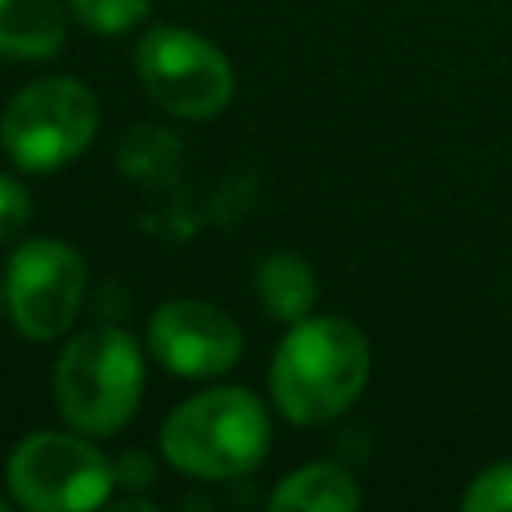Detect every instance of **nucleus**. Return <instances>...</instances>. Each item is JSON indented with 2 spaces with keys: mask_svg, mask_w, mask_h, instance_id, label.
I'll return each mask as SVG.
<instances>
[{
  "mask_svg": "<svg viewBox=\"0 0 512 512\" xmlns=\"http://www.w3.org/2000/svg\"><path fill=\"white\" fill-rule=\"evenodd\" d=\"M372 376V344L348 316H304L288 324L268 364L276 412L296 428H320L344 416Z\"/></svg>",
  "mask_w": 512,
  "mask_h": 512,
  "instance_id": "obj_1",
  "label": "nucleus"
},
{
  "mask_svg": "<svg viewBox=\"0 0 512 512\" xmlns=\"http://www.w3.org/2000/svg\"><path fill=\"white\" fill-rule=\"evenodd\" d=\"M272 444L268 404L240 384H216L180 400L160 424V456L192 480H240Z\"/></svg>",
  "mask_w": 512,
  "mask_h": 512,
  "instance_id": "obj_2",
  "label": "nucleus"
},
{
  "mask_svg": "<svg viewBox=\"0 0 512 512\" xmlns=\"http://www.w3.org/2000/svg\"><path fill=\"white\" fill-rule=\"evenodd\" d=\"M52 396L68 428L92 440L124 432L144 396L140 340L120 324L80 328L56 356Z\"/></svg>",
  "mask_w": 512,
  "mask_h": 512,
  "instance_id": "obj_3",
  "label": "nucleus"
},
{
  "mask_svg": "<svg viewBox=\"0 0 512 512\" xmlns=\"http://www.w3.org/2000/svg\"><path fill=\"white\" fill-rule=\"evenodd\" d=\"M100 128V100L76 76H40L12 92L0 112L4 156L32 176H48L80 160Z\"/></svg>",
  "mask_w": 512,
  "mask_h": 512,
  "instance_id": "obj_4",
  "label": "nucleus"
},
{
  "mask_svg": "<svg viewBox=\"0 0 512 512\" xmlns=\"http://www.w3.org/2000/svg\"><path fill=\"white\" fill-rule=\"evenodd\" d=\"M4 488L28 512H84L112 500L116 468L92 436L40 428L8 452Z\"/></svg>",
  "mask_w": 512,
  "mask_h": 512,
  "instance_id": "obj_5",
  "label": "nucleus"
},
{
  "mask_svg": "<svg viewBox=\"0 0 512 512\" xmlns=\"http://www.w3.org/2000/svg\"><path fill=\"white\" fill-rule=\"evenodd\" d=\"M132 60L148 100L176 120H212L236 92L228 56L184 24H152L136 40Z\"/></svg>",
  "mask_w": 512,
  "mask_h": 512,
  "instance_id": "obj_6",
  "label": "nucleus"
},
{
  "mask_svg": "<svg viewBox=\"0 0 512 512\" xmlns=\"http://www.w3.org/2000/svg\"><path fill=\"white\" fill-rule=\"evenodd\" d=\"M4 316L24 340H60L84 304L88 264L60 236L20 240L4 260Z\"/></svg>",
  "mask_w": 512,
  "mask_h": 512,
  "instance_id": "obj_7",
  "label": "nucleus"
},
{
  "mask_svg": "<svg viewBox=\"0 0 512 512\" xmlns=\"http://www.w3.org/2000/svg\"><path fill=\"white\" fill-rule=\"evenodd\" d=\"M144 340L156 364L184 380H216L232 372L244 356L240 324L220 304L196 296H172L156 304Z\"/></svg>",
  "mask_w": 512,
  "mask_h": 512,
  "instance_id": "obj_8",
  "label": "nucleus"
},
{
  "mask_svg": "<svg viewBox=\"0 0 512 512\" xmlns=\"http://www.w3.org/2000/svg\"><path fill=\"white\" fill-rule=\"evenodd\" d=\"M64 0H0V56L4 60H48L68 40Z\"/></svg>",
  "mask_w": 512,
  "mask_h": 512,
  "instance_id": "obj_9",
  "label": "nucleus"
},
{
  "mask_svg": "<svg viewBox=\"0 0 512 512\" xmlns=\"http://www.w3.org/2000/svg\"><path fill=\"white\" fill-rule=\"evenodd\" d=\"M360 484L344 464L312 460L292 468L268 496L276 512H356L360 508Z\"/></svg>",
  "mask_w": 512,
  "mask_h": 512,
  "instance_id": "obj_10",
  "label": "nucleus"
},
{
  "mask_svg": "<svg viewBox=\"0 0 512 512\" xmlns=\"http://www.w3.org/2000/svg\"><path fill=\"white\" fill-rule=\"evenodd\" d=\"M252 288H256L264 316L284 324V328L312 316V308H316V272L300 252H288V248L268 252L256 264Z\"/></svg>",
  "mask_w": 512,
  "mask_h": 512,
  "instance_id": "obj_11",
  "label": "nucleus"
},
{
  "mask_svg": "<svg viewBox=\"0 0 512 512\" xmlns=\"http://www.w3.org/2000/svg\"><path fill=\"white\" fill-rule=\"evenodd\" d=\"M68 16L92 36H124L148 20V0H64Z\"/></svg>",
  "mask_w": 512,
  "mask_h": 512,
  "instance_id": "obj_12",
  "label": "nucleus"
},
{
  "mask_svg": "<svg viewBox=\"0 0 512 512\" xmlns=\"http://www.w3.org/2000/svg\"><path fill=\"white\" fill-rule=\"evenodd\" d=\"M464 512H512V460H496L480 468L460 492Z\"/></svg>",
  "mask_w": 512,
  "mask_h": 512,
  "instance_id": "obj_13",
  "label": "nucleus"
},
{
  "mask_svg": "<svg viewBox=\"0 0 512 512\" xmlns=\"http://www.w3.org/2000/svg\"><path fill=\"white\" fill-rule=\"evenodd\" d=\"M28 224H32V196H28V188L16 176L0 172V248L16 244Z\"/></svg>",
  "mask_w": 512,
  "mask_h": 512,
  "instance_id": "obj_14",
  "label": "nucleus"
},
{
  "mask_svg": "<svg viewBox=\"0 0 512 512\" xmlns=\"http://www.w3.org/2000/svg\"><path fill=\"white\" fill-rule=\"evenodd\" d=\"M112 468H116V484H128V488H148V484L156 480L152 460H148L144 452H136V448L120 452V456L112 460Z\"/></svg>",
  "mask_w": 512,
  "mask_h": 512,
  "instance_id": "obj_15",
  "label": "nucleus"
},
{
  "mask_svg": "<svg viewBox=\"0 0 512 512\" xmlns=\"http://www.w3.org/2000/svg\"><path fill=\"white\" fill-rule=\"evenodd\" d=\"M12 508H16V500L12 496H0V512H12Z\"/></svg>",
  "mask_w": 512,
  "mask_h": 512,
  "instance_id": "obj_16",
  "label": "nucleus"
},
{
  "mask_svg": "<svg viewBox=\"0 0 512 512\" xmlns=\"http://www.w3.org/2000/svg\"><path fill=\"white\" fill-rule=\"evenodd\" d=\"M0 316H4V280H0Z\"/></svg>",
  "mask_w": 512,
  "mask_h": 512,
  "instance_id": "obj_17",
  "label": "nucleus"
}]
</instances>
